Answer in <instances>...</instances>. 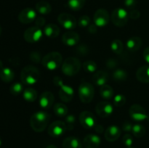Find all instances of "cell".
<instances>
[{
	"label": "cell",
	"mask_w": 149,
	"mask_h": 148,
	"mask_svg": "<svg viewBox=\"0 0 149 148\" xmlns=\"http://www.w3.org/2000/svg\"><path fill=\"white\" fill-rule=\"evenodd\" d=\"M50 115L45 111H39L33 113L30 118V125L34 131L42 132L47 126Z\"/></svg>",
	"instance_id": "6da1fadb"
},
{
	"label": "cell",
	"mask_w": 149,
	"mask_h": 148,
	"mask_svg": "<svg viewBox=\"0 0 149 148\" xmlns=\"http://www.w3.org/2000/svg\"><path fill=\"white\" fill-rule=\"evenodd\" d=\"M40 78V72L36 67L27 65L22 69L20 80L24 85L31 86L36 84Z\"/></svg>",
	"instance_id": "7a4b0ae2"
},
{
	"label": "cell",
	"mask_w": 149,
	"mask_h": 148,
	"mask_svg": "<svg viewBox=\"0 0 149 148\" xmlns=\"http://www.w3.org/2000/svg\"><path fill=\"white\" fill-rule=\"evenodd\" d=\"M63 62V57L58 52H51L42 57V64L45 68L54 71L59 68Z\"/></svg>",
	"instance_id": "3957f363"
},
{
	"label": "cell",
	"mask_w": 149,
	"mask_h": 148,
	"mask_svg": "<svg viewBox=\"0 0 149 148\" xmlns=\"http://www.w3.org/2000/svg\"><path fill=\"white\" fill-rule=\"evenodd\" d=\"M53 83L55 86L60 87L59 97L64 102H69L74 97V89L70 86L66 85L62 81V78L58 76H55L53 78Z\"/></svg>",
	"instance_id": "277c9868"
},
{
	"label": "cell",
	"mask_w": 149,
	"mask_h": 148,
	"mask_svg": "<svg viewBox=\"0 0 149 148\" xmlns=\"http://www.w3.org/2000/svg\"><path fill=\"white\" fill-rule=\"evenodd\" d=\"M81 66L79 59L74 57H70L63 62L62 72L67 76H74L78 73L81 69Z\"/></svg>",
	"instance_id": "5b68a950"
},
{
	"label": "cell",
	"mask_w": 149,
	"mask_h": 148,
	"mask_svg": "<svg viewBox=\"0 0 149 148\" xmlns=\"http://www.w3.org/2000/svg\"><path fill=\"white\" fill-rule=\"evenodd\" d=\"M79 96L83 103H90L95 94L94 86L88 82H82L79 87Z\"/></svg>",
	"instance_id": "8992f818"
},
{
	"label": "cell",
	"mask_w": 149,
	"mask_h": 148,
	"mask_svg": "<svg viewBox=\"0 0 149 148\" xmlns=\"http://www.w3.org/2000/svg\"><path fill=\"white\" fill-rule=\"evenodd\" d=\"M129 14L123 8H116L111 13V21L117 27H123L127 23Z\"/></svg>",
	"instance_id": "52a82bcc"
},
{
	"label": "cell",
	"mask_w": 149,
	"mask_h": 148,
	"mask_svg": "<svg viewBox=\"0 0 149 148\" xmlns=\"http://www.w3.org/2000/svg\"><path fill=\"white\" fill-rule=\"evenodd\" d=\"M67 130L65 123L61 120H55L52 122L48 127V133L53 138H58L64 134Z\"/></svg>",
	"instance_id": "ba28073f"
},
{
	"label": "cell",
	"mask_w": 149,
	"mask_h": 148,
	"mask_svg": "<svg viewBox=\"0 0 149 148\" xmlns=\"http://www.w3.org/2000/svg\"><path fill=\"white\" fill-rule=\"evenodd\" d=\"M42 34L43 32L41 28L36 26H33L26 29L23 34V37L29 43H36L42 39Z\"/></svg>",
	"instance_id": "9c48e42d"
},
{
	"label": "cell",
	"mask_w": 149,
	"mask_h": 148,
	"mask_svg": "<svg viewBox=\"0 0 149 148\" xmlns=\"http://www.w3.org/2000/svg\"><path fill=\"white\" fill-rule=\"evenodd\" d=\"M129 114L132 120L138 122L146 120L148 115L145 109L138 104H134L130 107Z\"/></svg>",
	"instance_id": "30bf717a"
},
{
	"label": "cell",
	"mask_w": 149,
	"mask_h": 148,
	"mask_svg": "<svg viewBox=\"0 0 149 148\" xmlns=\"http://www.w3.org/2000/svg\"><path fill=\"white\" fill-rule=\"evenodd\" d=\"M94 23L99 28H103L109 23L110 20V16L109 12L105 9H98L95 12L93 17Z\"/></svg>",
	"instance_id": "8fae6325"
},
{
	"label": "cell",
	"mask_w": 149,
	"mask_h": 148,
	"mask_svg": "<svg viewBox=\"0 0 149 148\" xmlns=\"http://www.w3.org/2000/svg\"><path fill=\"white\" fill-rule=\"evenodd\" d=\"M58 21L65 29L72 30L77 26V20L75 17L68 13H61L58 15Z\"/></svg>",
	"instance_id": "7c38bea8"
},
{
	"label": "cell",
	"mask_w": 149,
	"mask_h": 148,
	"mask_svg": "<svg viewBox=\"0 0 149 148\" xmlns=\"http://www.w3.org/2000/svg\"><path fill=\"white\" fill-rule=\"evenodd\" d=\"M79 122L83 128L90 129L96 125V118L91 112L83 111L79 115Z\"/></svg>",
	"instance_id": "4fadbf2b"
},
{
	"label": "cell",
	"mask_w": 149,
	"mask_h": 148,
	"mask_svg": "<svg viewBox=\"0 0 149 148\" xmlns=\"http://www.w3.org/2000/svg\"><path fill=\"white\" fill-rule=\"evenodd\" d=\"M36 18V12L33 9L27 7L20 11L18 15L19 21L23 24H29L34 21Z\"/></svg>",
	"instance_id": "5bb4252c"
},
{
	"label": "cell",
	"mask_w": 149,
	"mask_h": 148,
	"mask_svg": "<svg viewBox=\"0 0 149 148\" xmlns=\"http://www.w3.org/2000/svg\"><path fill=\"white\" fill-rule=\"evenodd\" d=\"M113 106L108 102H100L96 105L95 111L97 115L101 118H107L113 113Z\"/></svg>",
	"instance_id": "9a60e30c"
},
{
	"label": "cell",
	"mask_w": 149,
	"mask_h": 148,
	"mask_svg": "<svg viewBox=\"0 0 149 148\" xmlns=\"http://www.w3.org/2000/svg\"><path fill=\"white\" fill-rule=\"evenodd\" d=\"M55 97L52 92L45 91L41 94L39 97V105L43 109H49L54 104Z\"/></svg>",
	"instance_id": "2e32d148"
},
{
	"label": "cell",
	"mask_w": 149,
	"mask_h": 148,
	"mask_svg": "<svg viewBox=\"0 0 149 148\" xmlns=\"http://www.w3.org/2000/svg\"><path fill=\"white\" fill-rule=\"evenodd\" d=\"M121 135V129L119 126H109L107 129H106L104 132V136L105 139L108 141V142H113L117 140Z\"/></svg>",
	"instance_id": "e0dca14e"
},
{
	"label": "cell",
	"mask_w": 149,
	"mask_h": 148,
	"mask_svg": "<svg viewBox=\"0 0 149 148\" xmlns=\"http://www.w3.org/2000/svg\"><path fill=\"white\" fill-rule=\"evenodd\" d=\"M62 41L66 46H74L79 41V36L76 32L68 31L63 35Z\"/></svg>",
	"instance_id": "ac0fdd59"
},
{
	"label": "cell",
	"mask_w": 149,
	"mask_h": 148,
	"mask_svg": "<svg viewBox=\"0 0 149 148\" xmlns=\"http://www.w3.org/2000/svg\"><path fill=\"white\" fill-rule=\"evenodd\" d=\"M100 136L96 134H88L85 136L83 144L86 148H97L100 145Z\"/></svg>",
	"instance_id": "d6986e66"
},
{
	"label": "cell",
	"mask_w": 149,
	"mask_h": 148,
	"mask_svg": "<svg viewBox=\"0 0 149 148\" xmlns=\"http://www.w3.org/2000/svg\"><path fill=\"white\" fill-rule=\"evenodd\" d=\"M109 79V74L105 71H98L94 73L93 76V81L96 86H102L105 85Z\"/></svg>",
	"instance_id": "ffe728a7"
},
{
	"label": "cell",
	"mask_w": 149,
	"mask_h": 148,
	"mask_svg": "<svg viewBox=\"0 0 149 148\" xmlns=\"http://www.w3.org/2000/svg\"><path fill=\"white\" fill-rule=\"evenodd\" d=\"M142 39L138 36H132L126 42V46L130 52H137L142 46Z\"/></svg>",
	"instance_id": "44dd1931"
},
{
	"label": "cell",
	"mask_w": 149,
	"mask_h": 148,
	"mask_svg": "<svg viewBox=\"0 0 149 148\" xmlns=\"http://www.w3.org/2000/svg\"><path fill=\"white\" fill-rule=\"evenodd\" d=\"M60 31L59 27L54 23H48L44 28V33L49 39L56 38L59 35Z\"/></svg>",
	"instance_id": "7402d4cb"
},
{
	"label": "cell",
	"mask_w": 149,
	"mask_h": 148,
	"mask_svg": "<svg viewBox=\"0 0 149 148\" xmlns=\"http://www.w3.org/2000/svg\"><path fill=\"white\" fill-rule=\"evenodd\" d=\"M136 78L140 82L144 84L149 83V66L144 65L138 69L136 72Z\"/></svg>",
	"instance_id": "603a6c76"
},
{
	"label": "cell",
	"mask_w": 149,
	"mask_h": 148,
	"mask_svg": "<svg viewBox=\"0 0 149 148\" xmlns=\"http://www.w3.org/2000/svg\"><path fill=\"white\" fill-rule=\"evenodd\" d=\"M63 148H81L82 145L78 138L75 136H69L63 140Z\"/></svg>",
	"instance_id": "cb8c5ba5"
},
{
	"label": "cell",
	"mask_w": 149,
	"mask_h": 148,
	"mask_svg": "<svg viewBox=\"0 0 149 148\" xmlns=\"http://www.w3.org/2000/svg\"><path fill=\"white\" fill-rule=\"evenodd\" d=\"M15 78V73L11 68H4L0 71V78L4 83H10Z\"/></svg>",
	"instance_id": "d4e9b609"
},
{
	"label": "cell",
	"mask_w": 149,
	"mask_h": 148,
	"mask_svg": "<svg viewBox=\"0 0 149 148\" xmlns=\"http://www.w3.org/2000/svg\"><path fill=\"white\" fill-rule=\"evenodd\" d=\"M113 89L111 86L105 84V85L100 86V94L104 100H110L113 97Z\"/></svg>",
	"instance_id": "484cf974"
},
{
	"label": "cell",
	"mask_w": 149,
	"mask_h": 148,
	"mask_svg": "<svg viewBox=\"0 0 149 148\" xmlns=\"http://www.w3.org/2000/svg\"><path fill=\"white\" fill-rule=\"evenodd\" d=\"M23 97L26 101L33 102L37 99V91L33 88H27L23 91Z\"/></svg>",
	"instance_id": "4316f807"
},
{
	"label": "cell",
	"mask_w": 149,
	"mask_h": 148,
	"mask_svg": "<svg viewBox=\"0 0 149 148\" xmlns=\"http://www.w3.org/2000/svg\"><path fill=\"white\" fill-rule=\"evenodd\" d=\"M36 10L42 15H48L52 11V7L47 1H39L36 4Z\"/></svg>",
	"instance_id": "83f0119b"
},
{
	"label": "cell",
	"mask_w": 149,
	"mask_h": 148,
	"mask_svg": "<svg viewBox=\"0 0 149 148\" xmlns=\"http://www.w3.org/2000/svg\"><path fill=\"white\" fill-rule=\"evenodd\" d=\"M53 111L58 117H63L68 114V107L65 104L61 102L56 103L53 107Z\"/></svg>",
	"instance_id": "f1b7e54d"
},
{
	"label": "cell",
	"mask_w": 149,
	"mask_h": 148,
	"mask_svg": "<svg viewBox=\"0 0 149 148\" xmlns=\"http://www.w3.org/2000/svg\"><path fill=\"white\" fill-rule=\"evenodd\" d=\"M128 73L126 71L123 69L115 70L113 73V78L116 81H125L127 79Z\"/></svg>",
	"instance_id": "f546056e"
},
{
	"label": "cell",
	"mask_w": 149,
	"mask_h": 148,
	"mask_svg": "<svg viewBox=\"0 0 149 148\" xmlns=\"http://www.w3.org/2000/svg\"><path fill=\"white\" fill-rule=\"evenodd\" d=\"M85 2L86 0H68V6L74 11H79L83 8Z\"/></svg>",
	"instance_id": "4dcf8cb0"
},
{
	"label": "cell",
	"mask_w": 149,
	"mask_h": 148,
	"mask_svg": "<svg viewBox=\"0 0 149 148\" xmlns=\"http://www.w3.org/2000/svg\"><path fill=\"white\" fill-rule=\"evenodd\" d=\"M111 49L116 55L122 53L124 49V45L122 41L119 39H114L111 44Z\"/></svg>",
	"instance_id": "1f68e13d"
},
{
	"label": "cell",
	"mask_w": 149,
	"mask_h": 148,
	"mask_svg": "<svg viewBox=\"0 0 149 148\" xmlns=\"http://www.w3.org/2000/svg\"><path fill=\"white\" fill-rule=\"evenodd\" d=\"M146 129L143 125L135 124L132 126V132L134 136L137 138H141L146 134Z\"/></svg>",
	"instance_id": "d6a6232c"
},
{
	"label": "cell",
	"mask_w": 149,
	"mask_h": 148,
	"mask_svg": "<svg viewBox=\"0 0 149 148\" xmlns=\"http://www.w3.org/2000/svg\"><path fill=\"white\" fill-rule=\"evenodd\" d=\"M83 68L87 73H95L97 70V64L93 60H87L83 63Z\"/></svg>",
	"instance_id": "836d02e7"
},
{
	"label": "cell",
	"mask_w": 149,
	"mask_h": 148,
	"mask_svg": "<svg viewBox=\"0 0 149 148\" xmlns=\"http://www.w3.org/2000/svg\"><path fill=\"white\" fill-rule=\"evenodd\" d=\"M23 84H21V83L19 82H16L15 84H12L10 87V93L14 96L19 95L23 91Z\"/></svg>",
	"instance_id": "e575fe53"
},
{
	"label": "cell",
	"mask_w": 149,
	"mask_h": 148,
	"mask_svg": "<svg viewBox=\"0 0 149 148\" xmlns=\"http://www.w3.org/2000/svg\"><path fill=\"white\" fill-rule=\"evenodd\" d=\"M127 102V99L125 97V95L123 94H119L117 95H116L113 99V103H114V105L117 107H122Z\"/></svg>",
	"instance_id": "d590c367"
},
{
	"label": "cell",
	"mask_w": 149,
	"mask_h": 148,
	"mask_svg": "<svg viewBox=\"0 0 149 148\" xmlns=\"http://www.w3.org/2000/svg\"><path fill=\"white\" fill-rule=\"evenodd\" d=\"M76 123V117L73 114L68 115L65 118V125L67 130H72Z\"/></svg>",
	"instance_id": "8d00e7d4"
},
{
	"label": "cell",
	"mask_w": 149,
	"mask_h": 148,
	"mask_svg": "<svg viewBox=\"0 0 149 148\" xmlns=\"http://www.w3.org/2000/svg\"><path fill=\"white\" fill-rule=\"evenodd\" d=\"M90 24V18L88 15H82L79 17L78 21V25L79 27L84 28L88 27Z\"/></svg>",
	"instance_id": "74e56055"
},
{
	"label": "cell",
	"mask_w": 149,
	"mask_h": 148,
	"mask_svg": "<svg viewBox=\"0 0 149 148\" xmlns=\"http://www.w3.org/2000/svg\"><path fill=\"white\" fill-rule=\"evenodd\" d=\"M30 59L35 63L42 62V55L38 51H33L30 54Z\"/></svg>",
	"instance_id": "f35d334b"
},
{
	"label": "cell",
	"mask_w": 149,
	"mask_h": 148,
	"mask_svg": "<svg viewBox=\"0 0 149 148\" xmlns=\"http://www.w3.org/2000/svg\"><path fill=\"white\" fill-rule=\"evenodd\" d=\"M122 142H123V144L127 147H132V144H133V138L130 134L126 133V134L124 135L123 138H122Z\"/></svg>",
	"instance_id": "ab89813d"
},
{
	"label": "cell",
	"mask_w": 149,
	"mask_h": 148,
	"mask_svg": "<svg viewBox=\"0 0 149 148\" xmlns=\"http://www.w3.org/2000/svg\"><path fill=\"white\" fill-rule=\"evenodd\" d=\"M88 48H87V46L84 44L80 45V46H78L77 49V52L79 55H85L88 53Z\"/></svg>",
	"instance_id": "60d3db41"
},
{
	"label": "cell",
	"mask_w": 149,
	"mask_h": 148,
	"mask_svg": "<svg viewBox=\"0 0 149 148\" xmlns=\"http://www.w3.org/2000/svg\"><path fill=\"white\" fill-rule=\"evenodd\" d=\"M45 23H46V20H45V17H42V16L36 17V20H35V25H36V27L39 28L45 26Z\"/></svg>",
	"instance_id": "b9f144b4"
},
{
	"label": "cell",
	"mask_w": 149,
	"mask_h": 148,
	"mask_svg": "<svg viewBox=\"0 0 149 148\" xmlns=\"http://www.w3.org/2000/svg\"><path fill=\"white\" fill-rule=\"evenodd\" d=\"M132 124L130 121H125L122 123V129L125 132H130L132 131Z\"/></svg>",
	"instance_id": "7bdbcfd3"
},
{
	"label": "cell",
	"mask_w": 149,
	"mask_h": 148,
	"mask_svg": "<svg viewBox=\"0 0 149 148\" xmlns=\"http://www.w3.org/2000/svg\"><path fill=\"white\" fill-rule=\"evenodd\" d=\"M140 16H141L140 12L138 11V10H135V9L131 10L130 12L129 13V17H130L131 19H133V20H137V19L139 18Z\"/></svg>",
	"instance_id": "ee69618b"
},
{
	"label": "cell",
	"mask_w": 149,
	"mask_h": 148,
	"mask_svg": "<svg viewBox=\"0 0 149 148\" xmlns=\"http://www.w3.org/2000/svg\"><path fill=\"white\" fill-rule=\"evenodd\" d=\"M137 0H125V7L129 9L133 10L134 7L136 6Z\"/></svg>",
	"instance_id": "f6af8a7d"
},
{
	"label": "cell",
	"mask_w": 149,
	"mask_h": 148,
	"mask_svg": "<svg viewBox=\"0 0 149 148\" xmlns=\"http://www.w3.org/2000/svg\"><path fill=\"white\" fill-rule=\"evenodd\" d=\"M118 65L117 61L113 59H110L107 61L106 62V66L109 68V69H113V68H116Z\"/></svg>",
	"instance_id": "bcb514c9"
},
{
	"label": "cell",
	"mask_w": 149,
	"mask_h": 148,
	"mask_svg": "<svg viewBox=\"0 0 149 148\" xmlns=\"http://www.w3.org/2000/svg\"><path fill=\"white\" fill-rule=\"evenodd\" d=\"M97 28L98 27L95 23L94 24H91L90 26H88V31L90 33H92V34H94V33H95L97 32Z\"/></svg>",
	"instance_id": "7dc6e473"
},
{
	"label": "cell",
	"mask_w": 149,
	"mask_h": 148,
	"mask_svg": "<svg viewBox=\"0 0 149 148\" xmlns=\"http://www.w3.org/2000/svg\"><path fill=\"white\" fill-rule=\"evenodd\" d=\"M143 58L144 59H145L146 62H148L149 64V46L146 48L145 50L143 51Z\"/></svg>",
	"instance_id": "c3c4849f"
},
{
	"label": "cell",
	"mask_w": 149,
	"mask_h": 148,
	"mask_svg": "<svg viewBox=\"0 0 149 148\" xmlns=\"http://www.w3.org/2000/svg\"><path fill=\"white\" fill-rule=\"evenodd\" d=\"M95 131L98 133H102L104 131V129H103V126L100 124H96L95 126Z\"/></svg>",
	"instance_id": "681fc988"
},
{
	"label": "cell",
	"mask_w": 149,
	"mask_h": 148,
	"mask_svg": "<svg viewBox=\"0 0 149 148\" xmlns=\"http://www.w3.org/2000/svg\"><path fill=\"white\" fill-rule=\"evenodd\" d=\"M3 68H4V65H3V63L2 62H1V60H0V71H1Z\"/></svg>",
	"instance_id": "f907efd6"
},
{
	"label": "cell",
	"mask_w": 149,
	"mask_h": 148,
	"mask_svg": "<svg viewBox=\"0 0 149 148\" xmlns=\"http://www.w3.org/2000/svg\"><path fill=\"white\" fill-rule=\"evenodd\" d=\"M46 148H58V147H57L56 146H55V145H49V146H47V147Z\"/></svg>",
	"instance_id": "816d5d0a"
},
{
	"label": "cell",
	"mask_w": 149,
	"mask_h": 148,
	"mask_svg": "<svg viewBox=\"0 0 149 148\" xmlns=\"http://www.w3.org/2000/svg\"><path fill=\"white\" fill-rule=\"evenodd\" d=\"M1 32H2V29H1V26H0V36H1Z\"/></svg>",
	"instance_id": "f5cc1de1"
},
{
	"label": "cell",
	"mask_w": 149,
	"mask_h": 148,
	"mask_svg": "<svg viewBox=\"0 0 149 148\" xmlns=\"http://www.w3.org/2000/svg\"><path fill=\"white\" fill-rule=\"evenodd\" d=\"M1 144H2V141H1V137H0V147H1Z\"/></svg>",
	"instance_id": "db71d44e"
},
{
	"label": "cell",
	"mask_w": 149,
	"mask_h": 148,
	"mask_svg": "<svg viewBox=\"0 0 149 148\" xmlns=\"http://www.w3.org/2000/svg\"><path fill=\"white\" fill-rule=\"evenodd\" d=\"M146 120H148V121L149 122V114H148V115H147V118H146Z\"/></svg>",
	"instance_id": "11a10c76"
},
{
	"label": "cell",
	"mask_w": 149,
	"mask_h": 148,
	"mask_svg": "<svg viewBox=\"0 0 149 148\" xmlns=\"http://www.w3.org/2000/svg\"><path fill=\"white\" fill-rule=\"evenodd\" d=\"M127 148H135V147H127Z\"/></svg>",
	"instance_id": "9f6ffc18"
}]
</instances>
